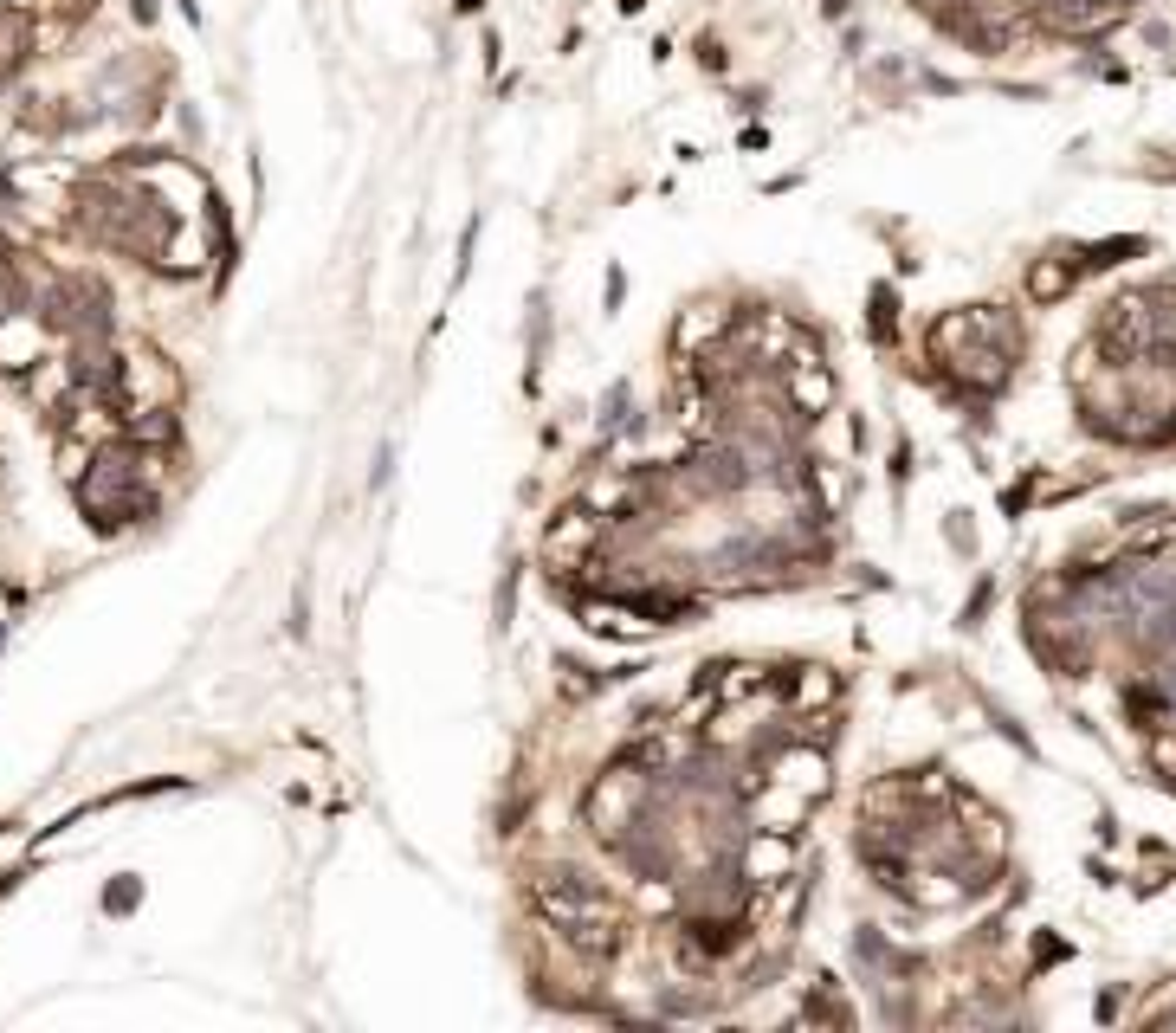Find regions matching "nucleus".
<instances>
[{"instance_id":"obj_3","label":"nucleus","mask_w":1176,"mask_h":1033,"mask_svg":"<svg viewBox=\"0 0 1176 1033\" xmlns=\"http://www.w3.org/2000/svg\"><path fill=\"white\" fill-rule=\"evenodd\" d=\"M104 905H110V910H129V905H136V885H110Z\"/></svg>"},{"instance_id":"obj_1","label":"nucleus","mask_w":1176,"mask_h":1033,"mask_svg":"<svg viewBox=\"0 0 1176 1033\" xmlns=\"http://www.w3.org/2000/svg\"><path fill=\"white\" fill-rule=\"evenodd\" d=\"M537 910L562 930V944L582 949V956H608V949L621 944V917H615V905H608V891L588 885V878L569 873V866L537 878Z\"/></svg>"},{"instance_id":"obj_2","label":"nucleus","mask_w":1176,"mask_h":1033,"mask_svg":"<svg viewBox=\"0 0 1176 1033\" xmlns=\"http://www.w3.org/2000/svg\"><path fill=\"white\" fill-rule=\"evenodd\" d=\"M1067 285H1073V266H1034V278H1028L1034 298H1060Z\"/></svg>"}]
</instances>
